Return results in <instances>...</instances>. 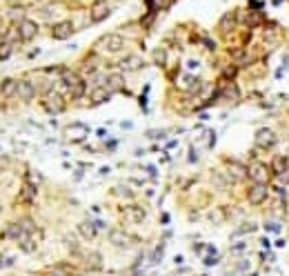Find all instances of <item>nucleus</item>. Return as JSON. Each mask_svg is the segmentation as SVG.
Returning a JSON list of instances; mask_svg holds the SVG:
<instances>
[{
  "mask_svg": "<svg viewBox=\"0 0 289 276\" xmlns=\"http://www.w3.org/2000/svg\"><path fill=\"white\" fill-rule=\"evenodd\" d=\"M247 201L251 205H260V203L267 201V183H254L247 190Z\"/></svg>",
  "mask_w": 289,
  "mask_h": 276,
  "instance_id": "obj_1",
  "label": "nucleus"
},
{
  "mask_svg": "<svg viewBox=\"0 0 289 276\" xmlns=\"http://www.w3.org/2000/svg\"><path fill=\"white\" fill-rule=\"evenodd\" d=\"M36 34H38V22L36 21H29V18H25V21L18 22V36L20 41H34Z\"/></svg>",
  "mask_w": 289,
  "mask_h": 276,
  "instance_id": "obj_2",
  "label": "nucleus"
},
{
  "mask_svg": "<svg viewBox=\"0 0 289 276\" xmlns=\"http://www.w3.org/2000/svg\"><path fill=\"white\" fill-rule=\"evenodd\" d=\"M256 143H258L263 149H271L276 145V131L269 129V127H260L256 131Z\"/></svg>",
  "mask_w": 289,
  "mask_h": 276,
  "instance_id": "obj_3",
  "label": "nucleus"
},
{
  "mask_svg": "<svg viewBox=\"0 0 289 276\" xmlns=\"http://www.w3.org/2000/svg\"><path fill=\"white\" fill-rule=\"evenodd\" d=\"M109 14H111V5H109V2H105V0L94 2V5H91V11H89L91 22H103Z\"/></svg>",
  "mask_w": 289,
  "mask_h": 276,
  "instance_id": "obj_4",
  "label": "nucleus"
},
{
  "mask_svg": "<svg viewBox=\"0 0 289 276\" xmlns=\"http://www.w3.org/2000/svg\"><path fill=\"white\" fill-rule=\"evenodd\" d=\"M74 34V22L71 21H60L51 27V36H54V41H67L69 36Z\"/></svg>",
  "mask_w": 289,
  "mask_h": 276,
  "instance_id": "obj_5",
  "label": "nucleus"
},
{
  "mask_svg": "<svg viewBox=\"0 0 289 276\" xmlns=\"http://www.w3.org/2000/svg\"><path fill=\"white\" fill-rule=\"evenodd\" d=\"M42 107H45L49 114H60V111H65V101H62L60 94H49L45 101H42Z\"/></svg>",
  "mask_w": 289,
  "mask_h": 276,
  "instance_id": "obj_6",
  "label": "nucleus"
},
{
  "mask_svg": "<svg viewBox=\"0 0 289 276\" xmlns=\"http://www.w3.org/2000/svg\"><path fill=\"white\" fill-rule=\"evenodd\" d=\"M249 178H254V183H267L269 181V170H267V165L265 163H254V165H249Z\"/></svg>",
  "mask_w": 289,
  "mask_h": 276,
  "instance_id": "obj_7",
  "label": "nucleus"
},
{
  "mask_svg": "<svg viewBox=\"0 0 289 276\" xmlns=\"http://www.w3.org/2000/svg\"><path fill=\"white\" fill-rule=\"evenodd\" d=\"M103 47H105L109 54H118V51L125 47V41H123L118 34H109L103 38Z\"/></svg>",
  "mask_w": 289,
  "mask_h": 276,
  "instance_id": "obj_8",
  "label": "nucleus"
},
{
  "mask_svg": "<svg viewBox=\"0 0 289 276\" xmlns=\"http://www.w3.org/2000/svg\"><path fill=\"white\" fill-rule=\"evenodd\" d=\"M20 236H25L20 223H7L5 230H2V238H5V241H18Z\"/></svg>",
  "mask_w": 289,
  "mask_h": 276,
  "instance_id": "obj_9",
  "label": "nucleus"
},
{
  "mask_svg": "<svg viewBox=\"0 0 289 276\" xmlns=\"http://www.w3.org/2000/svg\"><path fill=\"white\" fill-rule=\"evenodd\" d=\"M109 241H111V245H116V247H129L131 243V236L129 234H125V232H120V230H114L109 234Z\"/></svg>",
  "mask_w": 289,
  "mask_h": 276,
  "instance_id": "obj_10",
  "label": "nucleus"
},
{
  "mask_svg": "<svg viewBox=\"0 0 289 276\" xmlns=\"http://www.w3.org/2000/svg\"><path fill=\"white\" fill-rule=\"evenodd\" d=\"M18 96H20V98H22L25 103L34 101V96H36V87L31 85L29 81H20V83H18Z\"/></svg>",
  "mask_w": 289,
  "mask_h": 276,
  "instance_id": "obj_11",
  "label": "nucleus"
},
{
  "mask_svg": "<svg viewBox=\"0 0 289 276\" xmlns=\"http://www.w3.org/2000/svg\"><path fill=\"white\" fill-rule=\"evenodd\" d=\"M78 234L85 238V241H94L96 238V225L91 221H83L78 225Z\"/></svg>",
  "mask_w": 289,
  "mask_h": 276,
  "instance_id": "obj_12",
  "label": "nucleus"
},
{
  "mask_svg": "<svg viewBox=\"0 0 289 276\" xmlns=\"http://www.w3.org/2000/svg\"><path fill=\"white\" fill-rule=\"evenodd\" d=\"M123 214L129 216V221H134V223H143L144 221V210H143V207L129 205V207H125V210H123Z\"/></svg>",
  "mask_w": 289,
  "mask_h": 276,
  "instance_id": "obj_13",
  "label": "nucleus"
},
{
  "mask_svg": "<svg viewBox=\"0 0 289 276\" xmlns=\"http://www.w3.org/2000/svg\"><path fill=\"white\" fill-rule=\"evenodd\" d=\"M18 83L20 81H14V78H7V81L0 83V89H2V96H18Z\"/></svg>",
  "mask_w": 289,
  "mask_h": 276,
  "instance_id": "obj_14",
  "label": "nucleus"
},
{
  "mask_svg": "<svg viewBox=\"0 0 289 276\" xmlns=\"http://www.w3.org/2000/svg\"><path fill=\"white\" fill-rule=\"evenodd\" d=\"M20 198H22V203H34V198H36L34 183H25V187H22V191H20Z\"/></svg>",
  "mask_w": 289,
  "mask_h": 276,
  "instance_id": "obj_15",
  "label": "nucleus"
},
{
  "mask_svg": "<svg viewBox=\"0 0 289 276\" xmlns=\"http://www.w3.org/2000/svg\"><path fill=\"white\" fill-rule=\"evenodd\" d=\"M227 170H229L231 176H234V178H238V181H243L245 176H249V171L245 170L240 163H229V165H227Z\"/></svg>",
  "mask_w": 289,
  "mask_h": 276,
  "instance_id": "obj_16",
  "label": "nucleus"
},
{
  "mask_svg": "<svg viewBox=\"0 0 289 276\" xmlns=\"http://www.w3.org/2000/svg\"><path fill=\"white\" fill-rule=\"evenodd\" d=\"M60 81H62V85H65V87L74 89V87L80 83V78H78V74H74V71H65V74L60 76Z\"/></svg>",
  "mask_w": 289,
  "mask_h": 276,
  "instance_id": "obj_17",
  "label": "nucleus"
},
{
  "mask_svg": "<svg viewBox=\"0 0 289 276\" xmlns=\"http://www.w3.org/2000/svg\"><path fill=\"white\" fill-rule=\"evenodd\" d=\"M287 167L289 165H287V158H285V156H276L274 163H271V171H274L276 176H280L285 170H287Z\"/></svg>",
  "mask_w": 289,
  "mask_h": 276,
  "instance_id": "obj_18",
  "label": "nucleus"
},
{
  "mask_svg": "<svg viewBox=\"0 0 289 276\" xmlns=\"http://www.w3.org/2000/svg\"><path fill=\"white\" fill-rule=\"evenodd\" d=\"M123 76H118V74H114V76H107L105 78V87L107 89H123Z\"/></svg>",
  "mask_w": 289,
  "mask_h": 276,
  "instance_id": "obj_19",
  "label": "nucleus"
},
{
  "mask_svg": "<svg viewBox=\"0 0 289 276\" xmlns=\"http://www.w3.org/2000/svg\"><path fill=\"white\" fill-rule=\"evenodd\" d=\"M120 67H125V69H136V67H140V61L136 58V56H127L125 61L120 63Z\"/></svg>",
  "mask_w": 289,
  "mask_h": 276,
  "instance_id": "obj_20",
  "label": "nucleus"
},
{
  "mask_svg": "<svg viewBox=\"0 0 289 276\" xmlns=\"http://www.w3.org/2000/svg\"><path fill=\"white\" fill-rule=\"evenodd\" d=\"M85 89H87V85H85V81H80L78 85L74 87V89H71V96H74L76 101H80V98H83V96H85Z\"/></svg>",
  "mask_w": 289,
  "mask_h": 276,
  "instance_id": "obj_21",
  "label": "nucleus"
},
{
  "mask_svg": "<svg viewBox=\"0 0 289 276\" xmlns=\"http://www.w3.org/2000/svg\"><path fill=\"white\" fill-rule=\"evenodd\" d=\"M234 14H227V16H223V21H220V31H229L231 27H234Z\"/></svg>",
  "mask_w": 289,
  "mask_h": 276,
  "instance_id": "obj_22",
  "label": "nucleus"
},
{
  "mask_svg": "<svg viewBox=\"0 0 289 276\" xmlns=\"http://www.w3.org/2000/svg\"><path fill=\"white\" fill-rule=\"evenodd\" d=\"M247 25L249 27H260V14L258 11H249V14H247Z\"/></svg>",
  "mask_w": 289,
  "mask_h": 276,
  "instance_id": "obj_23",
  "label": "nucleus"
},
{
  "mask_svg": "<svg viewBox=\"0 0 289 276\" xmlns=\"http://www.w3.org/2000/svg\"><path fill=\"white\" fill-rule=\"evenodd\" d=\"M9 54H11V45L9 42H2V45H0V61H7Z\"/></svg>",
  "mask_w": 289,
  "mask_h": 276,
  "instance_id": "obj_24",
  "label": "nucleus"
},
{
  "mask_svg": "<svg viewBox=\"0 0 289 276\" xmlns=\"http://www.w3.org/2000/svg\"><path fill=\"white\" fill-rule=\"evenodd\" d=\"M236 71H238V67H225V69H223V76L227 78V81H234V78H236Z\"/></svg>",
  "mask_w": 289,
  "mask_h": 276,
  "instance_id": "obj_25",
  "label": "nucleus"
},
{
  "mask_svg": "<svg viewBox=\"0 0 289 276\" xmlns=\"http://www.w3.org/2000/svg\"><path fill=\"white\" fill-rule=\"evenodd\" d=\"M45 276H65V272H60V267H51L45 272Z\"/></svg>",
  "mask_w": 289,
  "mask_h": 276,
  "instance_id": "obj_26",
  "label": "nucleus"
},
{
  "mask_svg": "<svg viewBox=\"0 0 289 276\" xmlns=\"http://www.w3.org/2000/svg\"><path fill=\"white\" fill-rule=\"evenodd\" d=\"M278 181H280V183H285V185H289V167L283 171V174L278 176Z\"/></svg>",
  "mask_w": 289,
  "mask_h": 276,
  "instance_id": "obj_27",
  "label": "nucleus"
},
{
  "mask_svg": "<svg viewBox=\"0 0 289 276\" xmlns=\"http://www.w3.org/2000/svg\"><path fill=\"white\" fill-rule=\"evenodd\" d=\"M280 2H283V0H271V5H276V7H278Z\"/></svg>",
  "mask_w": 289,
  "mask_h": 276,
  "instance_id": "obj_28",
  "label": "nucleus"
},
{
  "mask_svg": "<svg viewBox=\"0 0 289 276\" xmlns=\"http://www.w3.org/2000/svg\"><path fill=\"white\" fill-rule=\"evenodd\" d=\"M9 2H22V0H9Z\"/></svg>",
  "mask_w": 289,
  "mask_h": 276,
  "instance_id": "obj_29",
  "label": "nucleus"
}]
</instances>
